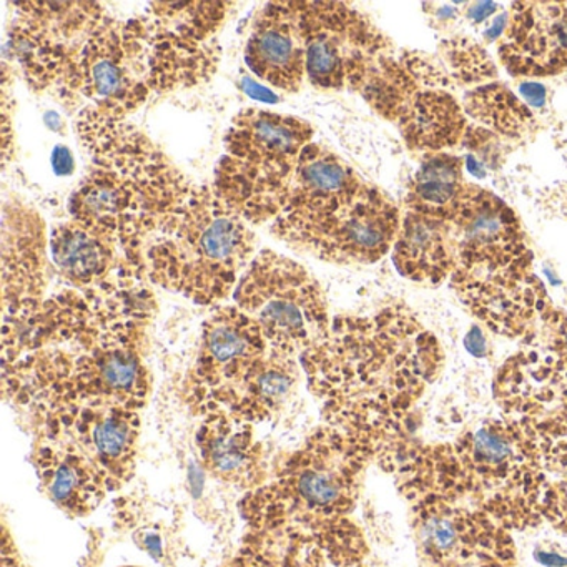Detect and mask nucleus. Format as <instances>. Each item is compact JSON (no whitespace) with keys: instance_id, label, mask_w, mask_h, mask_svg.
<instances>
[{"instance_id":"1","label":"nucleus","mask_w":567,"mask_h":567,"mask_svg":"<svg viewBox=\"0 0 567 567\" xmlns=\"http://www.w3.org/2000/svg\"><path fill=\"white\" fill-rule=\"evenodd\" d=\"M11 41L32 87L127 117L154 94L210 78L218 49L175 4L128 21L94 2L16 4Z\"/></svg>"},{"instance_id":"2","label":"nucleus","mask_w":567,"mask_h":567,"mask_svg":"<svg viewBox=\"0 0 567 567\" xmlns=\"http://www.w3.org/2000/svg\"><path fill=\"white\" fill-rule=\"evenodd\" d=\"M134 271L69 288L2 330V393L29 414L75 408L142 411L151 394L152 295Z\"/></svg>"},{"instance_id":"3","label":"nucleus","mask_w":567,"mask_h":567,"mask_svg":"<svg viewBox=\"0 0 567 567\" xmlns=\"http://www.w3.org/2000/svg\"><path fill=\"white\" fill-rule=\"evenodd\" d=\"M324 424L373 451L410 434L413 410L444 364L437 338L404 305L331 321L300 357Z\"/></svg>"},{"instance_id":"4","label":"nucleus","mask_w":567,"mask_h":567,"mask_svg":"<svg viewBox=\"0 0 567 567\" xmlns=\"http://www.w3.org/2000/svg\"><path fill=\"white\" fill-rule=\"evenodd\" d=\"M374 461L393 476L410 507L431 501L466 504L511 533L544 523L549 480L534 420L491 417L453 443L424 444L404 437L381 450Z\"/></svg>"},{"instance_id":"5","label":"nucleus","mask_w":567,"mask_h":567,"mask_svg":"<svg viewBox=\"0 0 567 567\" xmlns=\"http://www.w3.org/2000/svg\"><path fill=\"white\" fill-rule=\"evenodd\" d=\"M373 451L347 431L323 424L264 486L245 494L248 530L317 549L334 567L367 563L368 544L351 519Z\"/></svg>"},{"instance_id":"6","label":"nucleus","mask_w":567,"mask_h":567,"mask_svg":"<svg viewBox=\"0 0 567 567\" xmlns=\"http://www.w3.org/2000/svg\"><path fill=\"white\" fill-rule=\"evenodd\" d=\"M78 134L91 164L69 202L72 220L117 241L131 268L148 237L195 187L127 117L85 107Z\"/></svg>"},{"instance_id":"7","label":"nucleus","mask_w":567,"mask_h":567,"mask_svg":"<svg viewBox=\"0 0 567 567\" xmlns=\"http://www.w3.org/2000/svg\"><path fill=\"white\" fill-rule=\"evenodd\" d=\"M255 254L250 224L214 188L195 187L145 241L131 270L164 290L210 307L230 297Z\"/></svg>"},{"instance_id":"8","label":"nucleus","mask_w":567,"mask_h":567,"mask_svg":"<svg viewBox=\"0 0 567 567\" xmlns=\"http://www.w3.org/2000/svg\"><path fill=\"white\" fill-rule=\"evenodd\" d=\"M311 141L313 127L301 118L260 109L240 112L225 135L215 194L248 224L274 221Z\"/></svg>"},{"instance_id":"9","label":"nucleus","mask_w":567,"mask_h":567,"mask_svg":"<svg viewBox=\"0 0 567 567\" xmlns=\"http://www.w3.org/2000/svg\"><path fill=\"white\" fill-rule=\"evenodd\" d=\"M450 74L417 52L384 59L360 89L364 101L393 122L411 152L440 154L466 138L463 105L447 91Z\"/></svg>"},{"instance_id":"10","label":"nucleus","mask_w":567,"mask_h":567,"mask_svg":"<svg viewBox=\"0 0 567 567\" xmlns=\"http://www.w3.org/2000/svg\"><path fill=\"white\" fill-rule=\"evenodd\" d=\"M234 300L260 327L270 350L298 360L323 340L333 321L317 278L277 251L264 250L254 258Z\"/></svg>"},{"instance_id":"11","label":"nucleus","mask_w":567,"mask_h":567,"mask_svg":"<svg viewBox=\"0 0 567 567\" xmlns=\"http://www.w3.org/2000/svg\"><path fill=\"white\" fill-rule=\"evenodd\" d=\"M305 45V72L318 89L360 91L393 42L357 9L340 2H295Z\"/></svg>"},{"instance_id":"12","label":"nucleus","mask_w":567,"mask_h":567,"mask_svg":"<svg viewBox=\"0 0 567 567\" xmlns=\"http://www.w3.org/2000/svg\"><path fill=\"white\" fill-rule=\"evenodd\" d=\"M34 443L68 457L101 480L111 493L135 473L141 411L75 408L32 414Z\"/></svg>"},{"instance_id":"13","label":"nucleus","mask_w":567,"mask_h":567,"mask_svg":"<svg viewBox=\"0 0 567 567\" xmlns=\"http://www.w3.org/2000/svg\"><path fill=\"white\" fill-rule=\"evenodd\" d=\"M270 347L260 327L240 308H218L205 320L185 401L195 416L228 413Z\"/></svg>"},{"instance_id":"14","label":"nucleus","mask_w":567,"mask_h":567,"mask_svg":"<svg viewBox=\"0 0 567 567\" xmlns=\"http://www.w3.org/2000/svg\"><path fill=\"white\" fill-rule=\"evenodd\" d=\"M400 208L368 182L347 204L317 220L274 228L288 247L328 264L371 265L393 250L401 225Z\"/></svg>"},{"instance_id":"15","label":"nucleus","mask_w":567,"mask_h":567,"mask_svg":"<svg viewBox=\"0 0 567 567\" xmlns=\"http://www.w3.org/2000/svg\"><path fill=\"white\" fill-rule=\"evenodd\" d=\"M410 509L421 567L516 566L513 534L483 511L441 501Z\"/></svg>"},{"instance_id":"16","label":"nucleus","mask_w":567,"mask_h":567,"mask_svg":"<svg viewBox=\"0 0 567 567\" xmlns=\"http://www.w3.org/2000/svg\"><path fill=\"white\" fill-rule=\"evenodd\" d=\"M450 287L480 323L504 338L524 340L550 305L533 265L501 270L456 267Z\"/></svg>"},{"instance_id":"17","label":"nucleus","mask_w":567,"mask_h":567,"mask_svg":"<svg viewBox=\"0 0 567 567\" xmlns=\"http://www.w3.org/2000/svg\"><path fill=\"white\" fill-rule=\"evenodd\" d=\"M456 267L477 270L533 265V251L509 205L480 185L466 184L456 214L447 221Z\"/></svg>"},{"instance_id":"18","label":"nucleus","mask_w":567,"mask_h":567,"mask_svg":"<svg viewBox=\"0 0 567 567\" xmlns=\"http://www.w3.org/2000/svg\"><path fill=\"white\" fill-rule=\"evenodd\" d=\"M4 324L18 323L44 303L48 285L45 227L32 208L12 202L2 215Z\"/></svg>"},{"instance_id":"19","label":"nucleus","mask_w":567,"mask_h":567,"mask_svg":"<svg viewBox=\"0 0 567 567\" xmlns=\"http://www.w3.org/2000/svg\"><path fill=\"white\" fill-rule=\"evenodd\" d=\"M497 55L514 78H554L566 72V2H514Z\"/></svg>"},{"instance_id":"20","label":"nucleus","mask_w":567,"mask_h":567,"mask_svg":"<svg viewBox=\"0 0 567 567\" xmlns=\"http://www.w3.org/2000/svg\"><path fill=\"white\" fill-rule=\"evenodd\" d=\"M367 184L340 155L311 142L301 154L287 200L271 228L324 217L351 200Z\"/></svg>"},{"instance_id":"21","label":"nucleus","mask_w":567,"mask_h":567,"mask_svg":"<svg viewBox=\"0 0 567 567\" xmlns=\"http://www.w3.org/2000/svg\"><path fill=\"white\" fill-rule=\"evenodd\" d=\"M254 426L234 414L215 413L202 420L197 433L205 471L247 493L270 481L267 451L255 436Z\"/></svg>"},{"instance_id":"22","label":"nucleus","mask_w":567,"mask_h":567,"mask_svg":"<svg viewBox=\"0 0 567 567\" xmlns=\"http://www.w3.org/2000/svg\"><path fill=\"white\" fill-rule=\"evenodd\" d=\"M248 69L271 87L297 92L307 78L295 2L267 4L254 21L245 51Z\"/></svg>"},{"instance_id":"23","label":"nucleus","mask_w":567,"mask_h":567,"mask_svg":"<svg viewBox=\"0 0 567 567\" xmlns=\"http://www.w3.org/2000/svg\"><path fill=\"white\" fill-rule=\"evenodd\" d=\"M493 393L504 416L536 420L567 396V381L546 354L524 343L497 370Z\"/></svg>"},{"instance_id":"24","label":"nucleus","mask_w":567,"mask_h":567,"mask_svg":"<svg viewBox=\"0 0 567 567\" xmlns=\"http://www.w3.org/2000/svg\"><path fill=\"white\" fill-rule=\"evenodd\" d=\"M391 258L398 274L414 284L436 287L450 280L456 268L450 225L404 210Z\"/></svg>"},{"instance_id":"25","label":"nucleus","mask_w":567,"mask_h":567,"mask_svg":"<svg viewBox=\"0 0 567 567\" xmlns=\"http://www.w3.org/2000/svg\"><path fill=\"white\" fill-rule=\"evenodd\" d=\"M118 251L117 241L78 220L52 230V260L72 288L99 287L128 268L118 261Z\"/></svg>"},{"instance_id":"26","label":"nucleus","mask_w":567,"mask_h":567,"mask_svg":"<svg viewBox=\"0 0 567 567\" xmlns=\"http://www.w3.org/2000/svg\"><path fill=\"white\" fill-rule=\"evenodd\" d=\"M463 168L464 161L457 155L447 152L423 155L408 184L404 210L451 221L466 188Z\"/></svg>"},{"instance_id":"27","label":"nucleus","mask_w":567,"mask_h":567,"mask_svg":"<svg viewBox=\"0 0 567 567\" xmlns=\"http://www.w3.org/2000/svg\"><path fill=\"white\" fill-rule=\"evenodd\" d=\"M300 360L278 351H268L251 374L228 414L258 424L277 416L300 381Z\"/></svg>"},{"instance_id":"28","label":"nucleus","mask_w":567,"mask_h":567,"mask_svg":"<svg viewBox=\"0 0 567 567\" xmlns=\"http://www.w3.org/2000/svg\"><path fill=\"white\" fill-rule=\"evenodd\" d=\"M463 109L464 114L504 137H527L536 128L529 109L501 84L480 85L466 92Z\"/></svg>"},{"instance_id":"29","label":"nucleus","mask_w":567,"mask_h":567,"mask_svg":"<svg viewBox=\"0 0 567 567\" xmlns=\"http://www.w3.org/2000/svg\"><path fill=\"white\" fill-rule=\"evenodd\" d=\"M321 560L317 549L303 544L248 530L227 567H320Z\"/></svg>"},{"instance_id":"30","label":"nucleus","mask_w":567,"mask_h":567,"mask_svg":"<svg viewBox=\"0 0 567 567\" xmlns=\"http://www.w3.org/2000/svg\"><path fill=\"white\" fill-rule=\"evenodd\" d=\"M534 423L547 480L563 477L567 474V396Z\"/></svg>"},{"instance_id":"31","label":"nucleus","mask_w":567,"mask_h":567,"mask_svg":"<svg viewBox=\"0 0 567 567\" xmlns=\"http://www.w3.org/2000/svg\"><path fill=\"white\" fill-rule=\"evenodd\" d=\"M440 52L447 74L461 84H481L496 78L497 69L489 54L470 39H447L441 42Z\"/></svg>"},{"instance_id":"32","label":"nucleus","mask_w":567,"mask_h":567,"mask_svg":"<svg viewBox=\"0 0 567 567\" xmlns=\"http://www.w3.org/2000/svg\"><path fill=\"white\" fill-rule=\"evenodd\" d=\"M524 343L537 348L567 381V313L554 308L544 310L536 328L524 338Z\"/></svg>"},{"instance_id":"33","label":"nucleus","mask_w":567,"mask_h":567,"mask_svg":"<svg viewBox=\"0 0 567 567\" xmlns=\"http://www.w3.org/2000/svg\"><path fill=\"white\" fill-rule=\"evenodd\" d=\"M543 517L554 529L567 534V474L547 483Z\"/></svg>"},{"instance_id":"34","label":"nucleus","mask_w":567,"mask_h":567,"mask_svg":"<svg viewBox=\"0 0 567 567\" xmlns=\"http://www.w3.org/2000/svg\"><path fill=\"white\" fill-rule=\"evenodd\" d=\"M52 165H54L55 174L71 175L75 167L71 151L65 147L55 148L54 154H52Z\"/></svg>"},{"instance_id":"35","label":"nucleus","mask_w":567,"mask_h":567,"mask_svg":"<svg viewBox=\"0 0 567 567\" xmlns=\"http://www.w3.org/2000/svg\"><path fill=\"white\" fill-rule=\"evenodd\" d=\"M2 567H25L9 536L8 529L4 530V546H2Z\"/></svg>"},{"instance_id":"36","label":"nucleus","mask_w":567,"mask_h":567,"mask_svg":"<svg viewBox=\"0 0 567 567\" xmlns=\"http://www.w3.org/2000/svg\"><path fill=\"white\" fill-rule=\"evenodd\" d=\"M520 94L526 99L529 104L539 105L544 104V99H546V91H544L543 85L539 84H526L520 87Z\"/></svg>"},{"instance_id":"37","label":"nucleus","mask_w":567,"mask_h":567,"mask_svg":"<svg viewBox=\"0 0 567 567\" xmlns=\"http://www.w3.org/2000/svg\"><path fill=\"white\" fill-rule=\"evenodd\" d=\"M497 4L494 2H476V4L471 6L470 9V18L473 19L474 22H483L489 18L493 12H496Z\"/></svg>"},{"instance_id":"38","label":"nucleus","mask_w":567,"mask_h":567,"mask_svg":"<svg viewBox=\"0 0 567 567\" xmlns=\"http://www.w3.org/2000/svg\"><path fill=\"white\" fill-rule=\"evenodd\" d=\"M427 567H516V566H503V564H487V566H427Z\"/></svg>"},{"instance_id":"39","label":"nucleus","mask_w":567,"mask_h":567,"mask_svg":"<svg viewBox=\"0 0 567 567\" xmlns=\"http://www.w3.org/2000/svg\"><path fill=\"white\" fill-rule=\"evenodd\" d=\"M124 567H138V566H124Z\"/></svg>"}]
</instances>
